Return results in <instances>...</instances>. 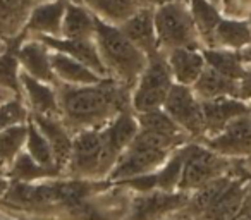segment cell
Instances as JSON below:
<instances>
[{
  "label": "cell",
  "mask_w": 251,
  "mask_h": 220,
  "mask_svg": "<svg viewBox=\"0 0 251 220\" xmlns=\"http://www.w3.org/2000/svg\"><path fill=\"white\" fill-rule=\"evenodd\" d=\"M18 59L23 73L45 83L57 84L52 69V50L42 40L26 35L18 47Z\"/></svg>",
  "instance_id": "14"
},
{
  "label": "cell",
  "mask_w": 251,
  "mask_h": 220,
  "mask_svg": "<svg viewBox=\"0 0 251 220\" xmlns=\"http://www.w3.org/2000/svg\"><path fill=\"white\" fill-rule=\"evenodd\" d=\"M251 45V21L248 18L222 16L213 31V45L219 49L243 50Z\"/></svg>",
  "instance_id": "23"
},
{
  "label": "cell",
  "mask_w": 251,
  "mask_h": 220,
  "mask_svg": "<svg viewBox=\"0 0 251 220\" xmlns=\"http://www.w3.org/2000/svg\"><path fill=\"white\" fill-rule=\"evenodd\" d=\"M67 0H40L28 12L23 31L28 36H60Z\"/></svg>",
  "instance_id": "13"
},
{
  "label": "cell",
  "mask_w": 251,
  "mask_h": 220,
  "mask_svg": "<svg viewBox=\"0 0 251 220\" xmlns=\"http://www.w3.org/2000/svg\"><path fill=\"white\" fill-rule=\"evenodd\" d=\"M250 21H251V19H250Z\"/></svg>",
  "instance_id": "48"
},
{
  "label": "cell",
  "mask_w": 251,
  "mask_h": 220,
  "mask_svg": "<svg viewBox=\"0 0 251 220\" xmlns=\"http://www.w3.org/2000/svg\"><path fill=\"white\" fill-rule=\"evenodd\" d=\"M239 98L251 105V67H246L239 79Z\"/></svg>",
  "instance_id": "36"
},
{
  "label": "cell",
  "mask_w": 251,
  "mask_h": 220,
  "mask_svg": "<svg viewBox=\"0 0 251 220\" xmlns=\"http://www.w3.org/2000/svg\"><path fill=\"white\" fill-rule=\"evenodd\" d=\"M234 174H236V158H234L232 172H229V174L222 175V177H219V179H213V181H210L208 184L201 186V188L189 193L188 203H186V206H184L186 212H188L195 220L198 219V217L201 215L213 201H215L217 196L227 188V184L230 182V179H232Z\"/></svg>",
  "instance_id": "30"
},
{
  "label": "cell",
  "mask_w": 251,
  "mask_h": 220,
  "mask_svg": "<svg viewBox=\"0 0 251 220\" xmlns=\"http://www.w3.org/2000/svg\"><path fill=\"white\" fill-rule=\"evenodd\" d=\"M25 151L31 158H35L38 164L45 165V167H50V169H59L55 164L52 147H50V143L47 141V138L42 134V131L36 127V124L31 121V117H29V121H28V136H26Z\"/></svg>",
  "instance_id": "33"
},
{
  "label": "cell",
  "mask_w": 251,
  "mask_h": 220,
  "mask_svg": "<svg viewBox=\"0 0 251 220\" xmlns=\"http://www.w3.org/2000/svg\"><path fill=\"white\" fill-rule=\"evenodd\" d=\"M26 36L25 31L12 36L0 47V88L14 97L23 98L21 88V66L18 59V47Z\"/></svg>",
  "instance_id": "22"
},
{
  "label": "cell",
  "mask_w": 251,
  "mask_h": 220,
  "mask_svg": "<svg viewBox=\"0 0 251 220\" xmlns=\"http://www.w3.org/2000/svg\"><path fill=\"white\" fill-rule=\"evenodd\" d=\"M138 2H141V4H147L148 5V0H138Z\"/></svg>",
  "instance_id": "46"
},
{
  "label": "cell",
  "mask_w": 251,
  "mask_h": 220,
  "mask_svg": "<svg viewBox=\"0 0 251 220\" xmlns=\"http://www.w3.org/2000/svg\"><path fill=\"white\" fill-rule=\"evenodd\" d=\"M74 2L83 4L98 19L112 24L124 23L140 5H143L138 0H74Z\"/></svg>",
  "instance_id": "28"
},
{
  "label": "cell",
  "mask_w": 251,
  "mask_h": 220,
  "mask_svg": "<svg viewBox=\"0 0 251 220\" xmlns=\"http://www.w3.org/2000/svg\"><path fill=\"white\" fill-rule=\"evenodd\" d=\"M66 175L91 181H103L107 179L103 169V140H101L100 127L98 129L76 131L73 138V151H71L69 164Z\"/></svg>",
  "instance_id": "7"
},
{
  "label": "cell",
  "mask_w": 251,
  "mask_h": 220,
  "mask_svg": "<svg viewBox=\"0 0 251 220\" xmlns=\"http://www.w3.org/2000/svg\"><path fill=\"white\" fill-rule=\"evenodd\" d=\"M29 121V108L26 105L25 98L21 97H9L0 103V129L5 127L26 124Z\"/></svg>",
  "instance_id": "34"
},
{
  "label": "cell",
  "mask_w": 251,
  "mask_h": 220,
  "mask_svg": "<svg viewBox=\"0 0 251 220\" xmlns=\"http://www.w3.org/2000/svg\"><path fill=\"white\" fill-rule=\"evenodd\" d=\"M229 220H251V191L246 195V198H244L241 208L237 210V212L234 213Z\"/></svg>",
  "instance_id": "37"
},
{
  "label": "cell",
  "mask_w": 251,
  "mask_h": 220,
  "mask_svg": "<svg viewBox=\"0 0 251 220\" xmlns=\"http://www.w3.org/2000/svg\"><path fill=\"white\" fill-rule=\"evenodd\" d=\"M42 40L53 52L66 53L98 73L101 77H108L105 64L98 52V47L93 38H66V36H35Z\"/></svg>",
  "instance_id": "15"
},
{
  "label": "cell",
  "mask_w": 251,
  "mask_h": 220,
  "mask_svg": "<svg viewBox=\"0 0 251 220\" xmlns=\"http://www.w3.org/2000/svg\"><path fill=\"white\" fill-rule=\"evenodd\" d=\"M21 88L31 116H60L55 84L40 81L21 71Z\"/></svg>",
  "instance_id": "19"
},
{
  "label": "cell",
  "mask_w": 251,
  "mask_h": 220,
  "mask_svg": "<svg viewBox=\"0 0 251 220\" xmlns=\"http://www.w3.org/2000/svg\"><path fill=\"white\" fill-rule=\"evenodd\" d=\"M160 220H195V219H193V217L189 215L184 208H182V210H179V212L171 213V215L164 217V219H160Z\"/></svg>",
  "instance_id": "38"
},
{
  "label": "cell",
  "mask_w": 251,
  "mask_h": 220,
  "mask_svg": "<svg viewBox=\"0 0 251 220\" xmlns=\"http://www.w3.org/2000/svg\"><path fill=\"white\" fill-rule=\"evenodd\" d=\"M198 141L226 158L251 157V112L236 117L222 131Z\"/></svg>",
  "instance_id": "11"
},
{
  "label": "cell",
  "mask_w": 251,
  "mask_h": 220,
  "mask_svg": "<svg viewBox=\"0 0 251 220\" xmlns=\"http://www.w3.org/2000/svg\"><path fill=\"white\" fill-rule=\"evenodd\" d=\"M9 184H11V179L5 175V172H0V198L5 195V191H7Z\"/></svg>",
  "instance_id": "39"
},
{
  "label": "cell",
  "mask_w": 251,
  "mask_h": 220,
  "mask_svg": "<svg viewBox=\"0 0 251 220\" xmlns=\"http://www.w3.org/2000/svg\"><path fill=\"white\" fill-rule=\"evenodd\" d=\"M203 49L213 45V31L222 19V9L212 0H186Z\"/></svg>",
  "instance_id": "25"
},
{
  "label": "cell",
  "mask_w": 251,
  "mask_h": 220,
  "mask_svg": "<svg viewBox=\"0 0 251 220\" xmlns=\"http://www.w3.org/2000/svg\"><path fill=\"white\" fill-rule=\"evenodd\" d=\"M9 97H12V95L9 93V91H5V90H2V88H0V103H2L4 100H7Z\"/></svg>",
  "instance_id": "42"
},
{
  "label": "cell",
  "mask_w": 251,
  "mask_h": 220,
  "mask_svg": "<svg viewBox=\"0 0 251 220\" xmlns=\"http://www.w3.org/2000/svg\"><path fill=\"white\" fill-rule=\"evenodd\" d=\"M251 191V175L243 167V158H236V174L227 188L196 220H229L241 208L246 195Z\"/></svg>",
  "instance_id": "12"
},
{
  "label": "cell",
  "mask_w": 251,
  "mask_h": 220,
  "mask_svg": "<svg viewBox=\"0 0 251 220\" xmlns=\"http://www.w3.org/2000/svg\"><path fill=\"white\" fill-rule=\"evenodd\" d=\"M119 28L147 55H151V53L160 50L158 49L157 29H155L153 5H140L124 23L119 24Z\"/></svg>",
  "instance_id": "17"
},
{
  "label": "cell",
  "mask_w": 251,
  "mask_h": 220,
  "mask_svg": "<svg viewBox=\"0 0 251 220\" xmlns=\"http://www.w3.org/2000/svg\"><path fill=\"white\" fill-rule=\"evenodd\" d=\"M52 69L55 74L57 83L71 84V86H88V84L100 83L101 77L98 73H95L91 67L66 53L53 52L52 50Z\"/></svg>",
  "instance_id": "21"
},
{
  "label": "cell",
  "mask_w": 251,
  "mask_h": 220,
  "mask_svg": "<svg viewBox=\"0 0 251 220\" xmlns=\"http://www.w3.org/2000/svg\"><path fill=\"white\" fill-rule=\"evenodd\" d=\"M162 108L191 138V141H198L205 136L201 100L196 97L191 86L174 83Z\"/></svg>",
  "instance_id": "8"
},
{
  "label": "cell",
  "mask_w": 251,
  "mask_h": 220,
  "mask_svg": "<svg viewBox=\"0 0 251 220\" xmlns=\"http://www.w3.org/2000/svg\"><path fill=\"white\" fill-rule=\"evenodd\" d=\"M203 55H205L206 66L234 81H239L246 71V64L243 62V55L239 50L206 47L203 49Z\"/></svg>",
  "instance_id": "29"
},
{
  "label": "cell",
  "mask_w": 251,
  "mask_h": 220,
  "mask_svg": "<svg viewBox=\"0 0 251 220\" xmlns=\"http://www.w3.org/2000/svg\"><path fill=\"white\" fill-rule=\"evenodd\" d=\"M164 2H172V0H148V5H158V4H164Z\"/></svg>",
  "instance_id": "43"
},
{
  "label": "cell",
  "mask_w": 251,
  "mask_h": 220,
  "mask_svg": "<svg viewBox=\"0 0 251 220\" xmlns=\"http://www.w3.org/2000/svg\"><path fill=\"white\" fill-rule=\"evenodd\" d=\"M97 16L79 2L67 0L62 21V35L66 38H93Z\"/></svg>",
  "instance_id": "26"
},
{
  "label": "cell",
  "mask_w": 251,
  "mask_h": 220,
  "mask_svg": "<svg viewBox=\"0 0 251 220\" xmlns=\"http://www.w3.org/2000/svg\"><path fill=\"white\" fill-rule=\"evenodd\" d=\"M29 117H31L36 127L42 131V134L50 143L57 167L66 175V169L67 164H69L71 151H73L74 133L66 126V122L60 119V116H31L29 114Z\"/></svg>",
  "instance_id": "16"
},
{
  "label": "cell",
  "mask_w": 251,
  "mask_h": 220,
  "mask_svg": "<svg viewBox=\"0 0 251 220\" xmlns=\"http://www.w3.org/2000/svg\"><path fill=\"white\" fill-rule=\"evenodd\" d=\"M165 57H167L174 83L184 84V86H193L206 67L203 49L181 47V49H172L165 52Z\"/></svg>",
  "instance_id": "20"
},
{
  "label": "cell",
  "mask_w": 251,
  "mask_h": 220,
  "mask_svg": "<svg viewBox=\"0 0 251 220\" xmlns=\"http://www.w3.org/2000/svg\"><path fill=\"white\" fill-rule=\"evenodd\" d=\"M26 136H28V122L0 129V162L5 165V169L21 151H25Z\"/></svg>",
  "instance_id": "32"
},
{
  "label": "cell",
  "mask_w": 251,
  "mask_h": 220,
  "mask_svg": "<svg viewBox=\"0 0 251 220\" xmlns=\"http://www.w3.org/2000/svg\"><path fill=\"white\" fill-rule=\"evenodd\" d=\"M0 220H12V219L7 215V213H4L2 210H0Z\"/></svg>",
  "instance_id": "44"
},
{
  "label": "cell",
  "mask_w": 251,
  "mask_h": 220,
  "mask_svg": "<svg viewBox=\"0 0 251 220\" xmlns=\"http://www.w3.org/2000/svg\"><path fill=\"white\" fill-rule=\"evenodd\" d=\"M188 198L189 193L179 189L177 191L151 189L143 193L133 191L122 220H160L184 208Z\"/></svg>",
  "instance_id": "9"
},
{
  "label": "cell",
  "mask_w": 251,
  "mask_h": 220,
  "mask_svg": "<svg viewBox=\"0 0 251 220\" xmlns=\"http://www.w3.org/2000/svg\"><path fill=\"white\" fill-rule=\"evenodd\" d=\"M158 49L169 52L181 47L203 49L186 0H172L153 7Z\"/></svg>",
  "instance_id": "4"
},
{
  "label": "cell",
  "mask_w": 251,
  "mask_h": 220,
  "mask_svg": "<svg viewBox=\"0 0 251 220\" xmlns=\"http://www.w3.org/2000/svg\"><path fill=\"white\" fill-rule=\"evenodd\" d=\"M55 86L60 119L73 133L98 129L117 114L131 108V88L112 77H105L100 83L88 86L62 83H57Z\"/></svg>",
  "instance_id": "1"
},
{
  "label": "cell",
  "mask_w": 251,
  "mask_h": 220,
  "mask_svg": "<svg viewBox=\"0 0 251 220\" xmlns=\"http://www.w3.org/2000/svg\"><path fill=\"white\" fill-rule=\"evenodd\" d=\"M138 131H140V122L131 108L117 114L114 119L100 127L101 140H103V169L107 177L114 165L117 164L119 157L134 140Z\"/></svg>",
  "instance_id": "10"
},
{
  "label": "cell",
  "mask_w": 251,
  "mask_h": 220,
  "mask_svg": "<svg viewBox=\"0 0 251 220\" xmlns=\"http://www.w3.org/2000/svg\"><path fill=\"white\" fill-rule=\"evenodd\" d=\"M5 175L11 181H18V182H40V181H47V179L60 177L64 174L59 169H50L38 164L26 151H21L14 158V162L11 165H7Z\"/></svg>",
  "instance_id": "27"
},
{
  "label": "cell",
  "mask_w": 251,
  "mask_h": 220,
  "mask_svg": "<svg viewBox=\"0 0 251 220\" xmlns=\"http://www.w3.org/2000/svg\"><path fill=\"white\" fill-rule=\"evenodd\" d=\"M212 2H215V4H219V2H220V0H212Z\"/></svg>",
  "instance_id": "47"
},
{
  "label": "cell",
  "mask_w": 251,
  "mask_h": 220,
  "mask_svg": "<svg viewBox=\"0 0 251 220\" xmlns=\"http://www.w3.org/2000/svg\"><path fill=\"white\" fill-rule=\"evenodd\" d=\"M189 141L191 140L188 138H171L147 129H140L129 147L119 157L107 181L122 182L127 179L151 174L171 157L172 151L184 147Z\"/></svg>",
  "instance_id": "2"
},
{
  "label": "cell",
  "mask_w": 251,
  "mask_h": 220,
  "mask_svg": "<svg viewBox=\"0 0 251 220\" xmlns=\"http://www.w3.org/2000/svg\"><path fill=\"white\" fill-rule=\"evenodd\" d=\"M28 4L29 0H0V36L2 33H11L9 26L14 24L18 18L26 23L29 12Z\"/></svg>",
  "instance_id": "35"
},
{
  "label": "cell",
  "mask_w": 251,
  "mask_h": 220,
  "mask_svg": "<svg viewBox=\"0 0 251 220\" xmlns=\"http://www.w3.org/2000/svg\"><path fill=\"white\" fill-rule=\"evenodd\" d=\"M95 43L105 64L108 77L126 84L133 90L140 74L147 66L148 55L140 50L122 33L119 24L101 21L97 18L95 26Z\"/></svg>",
  "instance_id": "3"
},
{
  "label": "cell",
  "mask_w": 251,
  "mask_h": 220,
  "mask_svg": "<svg viewBox=\"0 0 251 220\" xmlns=\"http://www.w3.org/2000/svg\"><path fill=\"white\" fill-rule=\"evenodd\" d=\"M232 158L222 157L200 141H189L186 145V157L177 189L191 193L201 186L208 184L213 179H219L232 172Z\"/></svg>",
  "instance_id": "6"
},
{
  "label": "cell",
  "mask_w": 251,
  "mask_h": 220,
  "mask_svg": "<svg viewBox=\"0 0 251 220\" xmlns=\"http://www.w3.org/2000/svg\"><path fill=\"white\" fill-rule=\"evenodd\" d=\"M138 122H140V129H147L151 133L157 134H164V136H171V138H191L174 122L171 116L165 112L164 108H155L150 112H143V114H136Z\"/></svg>",
  "instance_id": "31"
},
{
  "label": "cell",
  "mask_w": 251,
  "mask_h": 220,
  "mask_svg": "<svg viewBox=\"0 0 251 220\" xmlns=\"http://www.w3.org/2000/svg\"><path fill=\"white\" fill-rule=\"evenodd\" d=\"M241 55H243V62L246 64V67H251V45L241 50Z\"/></svg>",
  "instance_id": "40"
},
{
  "label": "cell",
  "mask_w": 251,
  "mask_h": 220,
  "mask_svg": "<svg viewBox=\"0 0 251 220\" xmlns=\"http://www.w3.org/2000/svg\"><path fill=\"white\" fill-rule=\"evenodd\" d=\"M243 167L246 169V172L251 175V157H248V158H243Z\"/></svg>",
  "instance_id": "41"
},
{
  "label": "cell",
  "mask_w": 251,
  "mask_h": 220,
  "mask_svg": "<svg viewBox=\"0 0 251 220\" xmlns=\"http://www.w3.org/2000/svg\"><path fill=\"white\" fill-rule=\"evenodd\" d=\"M193 91L201 101L215 100L222 97H237L239 98V81H234L215 69L206 66L200 77L193 84Z\"/></svg>",
  "instance_id": "24"
},
{
  "label": "cell",
  "mask_w": 251,
  "mask_h": 220,
  "mask_svg": "<svg viewBox=\"0 0 251 220\" xmlns=\"http://www.w3.org/2000/svg\"><path fill=\"white\" fill-rule=\"evenodd\" d=\"M172 86H174V77L167 64L165 52L158 50L148 55L147 66L131 90L133 112L143 114L155 108H162Z\"/></svg>",
  "instance_id": "5"
},
{
  "label": "cell",
  "mask_w": 251,
  "mask_h": 220,
  "mask_svg": "<svg viewBox=\"0 0 251 220\" xmlns=\"http://www.w3.org/2000/svg\"><path fill=\"white\" fill-rule=\"evenodd\" d=\"M0 172H5V165L2 162H0Z\"/></svg>",
  "instance_id": "45"
},
{
  "label": "cell",
  "mask_w": 251,
  "mask_h": 220,
  "mask_svg": "<svg viewBox=\"0 0 251 220\" xmlns=\"http://www.w3.org/2000/svg\"><path fill=\"white\" fill-rule=\"evenodd\" d=\"M201 108L203 121H205V136L217 134L230 121L251 112V105L237 97H222L215 98V100L201 101Z\"/></svg>",
  "instance_id": "18"
}]
</instances>
